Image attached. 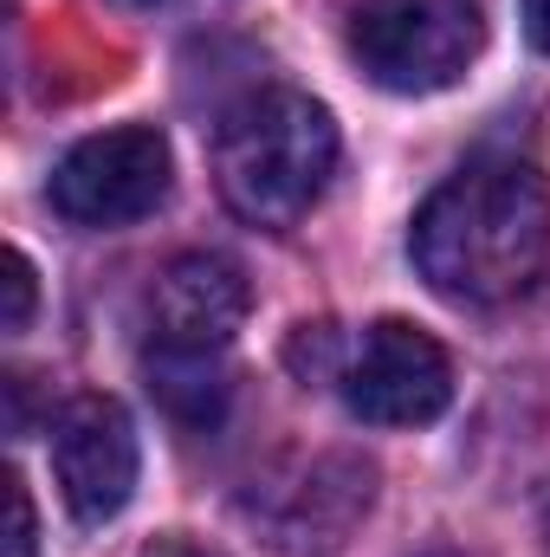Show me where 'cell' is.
Listing matches in <instances>:
<instances>
[{
    "label": "cell",
    "mask_w": 550,
    "mask_h": 557,
    "mask_svg": "<svg viewBox=\"0 0 550 557\" xmlns=\"http://www.w3.org/2000/svg\"><path fill=\"white\" fill-rule=\"evenodd\" d=\"M376 499V467L357 460V454H317V460H298L285 480H253V499L247 512L273 532L278 552L291 557H330L357 519L370 512Z\"/></svg>",
    "instance_id": "6"
},
{
    "label": "cell",
    "mask_w": 550,
    "mask_h": 557,
    "mask_svg": "<svg viewBox=\"0 0 550 557\" xmlns=\"http://www.w3.org/2000/svg\"><path fill=\"white\" fill-rule=\"evenodd\" d=\"M7 512H13V532H7V557H33V539H39V525H33V499H26L20 473H7Z\"/></svg>",
    "instance_id": "11"
},
{
    "label": "cell",
    "mask_w": 550,
    "mask_h": 557,
    "mask_svg": "<svg viewBox=\"0 0 550 557\" xmlns=\"http://www.w3.org/2000/svg\"><path fill=\"white\" fill-rule=\"evenodd\" d=\"M175 156L162 131L124 124L104 137H85L59 169H52V208L78 227H130L168 201Z\"/></svg>",
    "instance_id": "4"
},
{
    "label": "cell",
    "mask_w": 550,
    "mask_h": 557,
    "mask_svg": "<svg viewBox=\"0 0 550 557\" xmlns=\"http://www.w3.org/2000/svg\"><path fill=\"white\" fill-rule=\"evenodd\" d=\"M421 557H466V552H453V545H434V552H421Z\"/></svg>",
    "instance_id": "14"
},
{
    "label": "cell",
    "mask_w": 550,
    "mask_h": 557,
    "mask_svg": "<svg viewBox=\"0 0 550 557\" xmlns=\"http://www.w3.org/2000/svg\"><path fill=\"white\" fill-rule=\"evenodd\" d=\"M149 396L162 403V416L208 434L227 416V370H221V350H162L149 344Z\"/></svg>",
    "instance_id": "9"
},
{
    "label": "cell",
    "mask_w": 550,
    "mask_h": 557,
    "mask_svg": "<svg viewBox=\"0 0 550 557\" xmlns=\"http://www.w3.org/2000/svg\"><path fill=\"white\" fill-rule=\"evenodd\" d=\"M247 273L221 253H182L149 285V344L162 350H227L247 324Z\"/></svg>",
    "instance_id": "8"
},
{
    "label": "cell",
    "mask_w": 550,
    "mask_h": 557,
    "mask_svg": "<svg viewBox=\"0 0 550 557\" xmlns=\"http://www.w3.org/2000/svg\"><path fill=\"white\" fill-rule=\"evenodd\" d=\"M52 473L78 525H104L130 506L137 493V428L124 403L111 396H78L52 421Z\"/></svg>",
    "instance_id": "7"
},
{
    "label": "cell",
    "mask_w": 550,
    "mask_h": 557,
    "mask_svg": "<svg viewBox=\"0 0 550 557\" xmlns=\"http://www.w3.org/2000/svg\"><path fill=\"white\" fill-rule=\"evenodd\" d=\"M155 557H214V552H195V545H162Z\"/></svg>",
    "instance_id": "13"
},
{
    "label": "cell",
    "mask_w": 550,
    "mask_h": 557,
    "mask_svg": "<svg viewBox=\"0 0 550 557\" xmlns=\"http://www.w3.org/2000/svg\"><path fill=\"white\" fill-rule=\"evenodd\" d=\"M486 20L473 0H363L350 20V59L370 85L427 98L460 85V72L479 59Z\"/></svg>",
    "instance_id": "3"
},
{
    "label": "cell",
    "mask_w": 550,
    "mask_h": 557,
    "mask_svg": "<svg viewBox=\"0 0 550 557\" xmlns=\"http://www.w3.org/2000/svg\"><path fill=\"white\" fill-rule=\"evenodd\" d=\"M518 13H525V39L550 52V0H518Z\"/></svg>",
    "instance_id": "12"
},
{
    "label": "cell",
    "mask_w": 550,
    "mask_h": 557,
    "mask_svg": "<svg viewBox=\"0 0 550 557\" xmlns=\"http://www.w3.org/2000/svg\"><path fill=\"white\" fill-rule=\"evenodd\" d=\"M414 267L440 298H518L550 260V188L518 156H479L447 175L414 214Z\"/></svg>",
    "instance_id": "1"
},
{
    "label": "cell",
    "mask_w": 550,
    "mask_h": 557,
    "mask_svg": "<svg viewBox=\"0 0 550 557\" xmlns=\"http://www.w3.org/2000/svg\"><path fill=\"white\" fill-rule=\"evenodd\" d=\"M7 331H26V318H33V267H26V253H7Z\"/></svg>",
    "instance_id": "10"
},
{
    "label": "cell",
    "mask_w": 550,
    "mask_h": 557,
    "mask_svg": "<svg viewBox=\"0 0 550 557\" xmlns=\"http://www.w3.org/2000/svg\"><path fill=\"white\" fill-rule=\"evenodd\" d=\"M337 389H343L350 416L376 421V428H427L453 403V363L421 324L383 318L350 344Z\"/></svg>",
    "instance_id": "5"
},
{
    "label": "cell",
    "mask_w": 550,
    "mask_h": 557,
    "mask_svg": "<svg viewBox=\"0 0 550 557\" xmlns=\"http://www.w3.org/2000/svg\"><path fill=\"white\" fill-rule=\"evenodd\" d=\"M337 175V124L304 91H253L221 117L214 182L221 201L253 227L304 221Z\"/></svg>",
    "instance_id": "2"
}]
</instances>
